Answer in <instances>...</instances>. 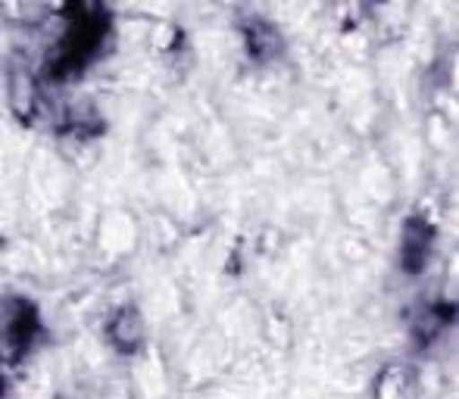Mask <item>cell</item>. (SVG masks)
Returning <instances> with one entry per match:
<instances>
[{"mask_svg":"<svg viewBox=\"0 0 459 399\" xmlns=\"http://www.w3.org/2000/svg\"><path fill=\"white\" fill-rule=\"evenodd\" d=\"M244 31V41H247V54L254 56L256 63H266L269 56H275L278 50H281V35L275 31L273 22H266V19H247V22L241 25Z\"/></svg>","mask_w":459,"mask_h":399,"instance_id":"4","label":"cell"},{"mask_svg":"<svg viewBox=\"0 0 459 399\" xmlns=\"http://www.w3.org/2000/svg\"><path fill=\"white\" fill-rule=\"evenodd\" d=\"M431 243H435V228H431L429 218L410 216L403 222V272L419 275L425 268L431 256Z\"/></svg>","mask_w":459,"mask_h":399,"instance_id":"3","label":"cell"},{"mask_svg":"<svg viewBox=\"0 0 459 399\" xmlns=\"http://www.w3.org/2000/svg\"><path fill=\"white\" fill-rule=\"evenodd\" d=\"M63 16H66V31L44 66L48 79L54 81L79 75L100 54V44L109 31V10L100 4H66Z\"/></svg>","mask_w":459,"mask_h":399,"instance_id":"1","label":"cell"},{"mask_svg":"<svg viewBox=\"0 0 459 399\" xmlns=\"http://www.w3.org/2000/svg\"><path fill=\"white\" fill-rule=\"evenodd\" d=\"M454 315H456V309H454V302H435V306H429L425 309V318L416 325V337H419V344H429V340H435V334L441 331L444 325H450L454 321Z\"/></svg>","mask_w":459,"mask_h":399,"instance_id":"6","label":"cell"},{"mask_svg":"<svg viewBox=\"0 0 459 399\" xmlns=\"http://www.w3.org/2000/svg\"><path fill=\"white\" fill-rule=\"evenodd\" d=\"M107 337L113 340V346L119 352H134L141 346V318L132 306H122L119 312L109 318Z\"/></svg>","mask_w":459,"mask_h":399,"instance_id":"5","label":"cell"},{"mask_svg":"<svg viewBox=\"0 0 459 399\" xmlns=\"http://www.w3.org/2000/svg\"><path fill=\"white\" fill-rule=\"evenodd\" d=\"M38 334H41L38 309L22 297H10L4 306V350L10 362H19L35 346Z\"/></svg>","mask_w":459,"mask_h":399,"instance_id":"2","label":"cell"}]
</instances>
